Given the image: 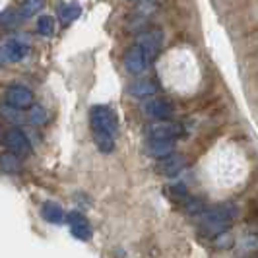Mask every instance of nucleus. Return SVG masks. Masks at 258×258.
<instances>
[{
	"instance_id": "f257e3e1",
	"label": "nucleus",
	"mask_w": 258,
	"mask_h": 258,
	"mask_svg": "<svg viewBox=\"0 0 258 258\" xmlns=\"http://www.w3.org/2000/svg\"><path fill=\"white\" fill-rule=\"evenodd\" d=\"M90 124L93 138H115L118 132V120L111 107L95 105L90 111Z\"/></svg>"
},
{
	"instance_id": "f03ea898",
	"label": "nucleus",
	"mask_w": 258,
	"mask_h": 258,
	"mask_svg": "<svg viewBox=\"0 0 258 258\" xmlns=\"http://www.w3.org/2000/svg\"><path fill=\"white\" fill-rule=\"evenodd\" d=\"M235 218V208L229 204H221L212 210H208L202 218V229H206L210 235H220L225 231V227Z\"/></svg>"
},
{
	"instance_id": "7ed1b4c3",
	"label": "nucleus",
	"mask_w": 258,
	"mask_h": 258,
	"mask_svg": "<svg viewBox=\"0 0 258 258\" xmlns=\"http://www.w3.org/2000/svg\"><path fill=\"white\" fill-rule=\"evenodd\" d=\"M29 54V45L24 37H12L0 43V64L4 62H20Z\"/></svg>"
},
{
	"instance_id": "20e7f679",
	"label": "nucleus",
	"mask_w": 258,
	"mask_h": 258,
	"mask_svg": "<svg viewBox=\"0 0 258 258\" xmlns=\"http://www.w3.org/2000/svg\"><path fill=\"white\" fill-rule=\"evenodd\" d=\"M2 142L8 148L10 154H16V155H20V157H22V155H27L31 152V142H29V138L26 136V132L22 128H18V126L6 130L4 136H2Z\"/></svg>"
},
{
	"instance_id": "39448f33",
	"label": "nucleus",
	"mask_w": 258,
	"mask_h": 258,
	"mask_svg": "<svg viewBox=\"0 0 258 258\" xmlns=\"http://www.w3.org/2000/svg\"><path fill=\"white\" fill-rule=\"evenodd\" d=\"M4 99H6L8 107H14L18 111H24V109H29L33 105V93H31V90H27L26 86L14 84L10 88H6Z\"/></svg>"
},
{
	"instance_id": "423d86ee",
	"label": "nucleus",
	"mask_w": 258,
	"mask_h": 258,
	"mask_svg": "<svg viewBox=\"0 0 258 258\" xmlns=\"http://www.w3.org/2000/svg\"><path fill=\"white\" fill-rule=\"evenodd\" d=\"M182 134V126L177 122H169V120H161L157 124L148 126V136L150 140H175L177 136Z\"/></svg>"
},
{
	"instance_id": "0eeeda50",
	"label": "nucleus",
	"mask_w": 258,
	"mask_h": 258,
	"mask_svg": "<svg viewBox=\"0 0 258 258\" xmlns=\"http://www.w3.org/2000/svg\"><path fill=\"white\" fill-rule=\"evenodd\" d=\"M64 221L70 225V231H72V235L76 239H80V241H90L91 239L90 221L86 220L84 214H80V212H68Z\"/></svg>"
},
{
	"instance_id": "6e6552de",
	"label": "nucleus",
	"mask_w": 258,
	"mask_h": 258,
	"mask_svg": "<svg viewBox=\"0 0 258 258\" xmlns=\"http://www.w3.org/2000/svg\"><path fill=\"white\" fill-rule=\"evenodd\" d=\"M146 66H148V58H146L142 49L138 45L130 47L126 54H124V68H126V72H130V74H142L144 70H146Z\"/></svg>"
},
{
	"instance_id": "1a4fd4ad",
	"label": "nucleus",
	"mask_w": 258,
	"mask_h": 258,
	"mask_svg": "<svg viewBox=\"0 0 258 258\" xmlns=\"http://www.w3.org/2000/svg\"><path fill=\"white\" fill-rule=\"evenodd\" d=\"M161 45H163V33H161V31H150V33H144L142 37H140V41H138V47L144 51L146 58H148V62H150L155 54L159 52Z\"/></svg>"
},
{
	"instance_id": "9d476101",
	"label": "nucleus",
	"mask_w": 258,
	"mask_h": 258,
	"mask_svg": "<svg viewBox=\"0 0 258 258\" xmlns=\"http://www.w3.org/2000/svg\"><path fill=\"white\" fill-rule=\"evenodd\" d=\"M144 113L150 118H157V120H169L173 115V107L165 99H150L144 103Z\"/></svg>"
},
{
	"instance_id": "9b49d317",
	"label": "nucleus",
	"mask_w": 258,
	"mask_h": 258,
	"mask_svg": "<svg viewBox=\"0 0 258 258\" xmlns=\"http://www.w3.org/2000/svg\"><path fill=\"white\" fill-rule=\"evenodd\" d=\"M41 216H43V220L49 221V223H54V225H60V223H64V210L60 204H56V202H45L43 206H41Z\"/></svg>"
},
{
	"instance_id": "f8f14e48",
	"label": "nucleus",
	"mask_w": 258,
	"mask_h": 258,
	"mask_svg": "<svg viewBox=\"0 0 258 258\" xmlns=\"http://www.w3.org/2000/svg\"><path fill=\"white\" fill-rule=\"evenodd\" d=\"M161 173L165 175V177H177L179 173H181L182 169H184V157L182 155H167V157H163L161 159Z\"/></svg>"
},
{
	"instance_id": "ddd939ff",
	"label": "nucleus",
	"mask_w": 258,
	"mask_h": 258,
	"mask_svg": "<svg viewBox=\"0 0 258 258\" xmlns=\"http://www.w3.org/2000/svg\"><path fill=\"white\" fill-rule=\"evenodd\" d=\"M173 148H175L173 140H150L148 146H146V152L150 155H154V157L163 159V157L173 154Z\"/></svg>"
},
{
	"instance_id": "4468645a",
	"label": "nucleus",
	"mask_w": 258,
	"mask_h": 258,
	"mask_svg": "<svg viewBox=\"0 0 258 258\" xmlns=\"http://www.w3.org/2000/svg\"><path fill=\"white\" fill-rule=\"evenodd\" d=\"M155 91H157V86L152 80H138L128 88V93L134 95V97H150V95H154Z\"/></svg>"
},
{
	"instance_id": "2eb2a0df",
	"label": "nucleus",
	"mask_w": 258,
	"mask_h": 258,
	"mask_svg": "<svg viewBox=\"0 0 258 258\" xmlns=\"http://www.w3.org/2000/svg\"><path fill=\"white\" fill-rule=\"evenodd\" d=\"M80 16H82V6L78 2H66L58 8V18L62 24H72Z\"/></svg>"
},
{
	"instance_id": "dca6fc26",
	"label": "nucleus",
	"mask_w": 258,
	"mask_h": 258,
	"mask_svg": "<svg viewBox=\"0 0 258 258\" xmlns=\"http://www.w3.org/2000/svg\"><path fill=\"white\" fill-rule=\"evenodd\" d=\"M0 169L4 171V173H18L20 169H22V159H20V155L16 154H10V152H6V154L0 155Z\"/></svg>"
},
{
	"instance_id": "f3484780",
	"label": "nucleus",
	"mask_w": 258,
	"mask_h": 258,
	"mask_svg": "<svg viewBox=\"0 0 258 258\" xmlns=\"http://www.w3.org/2000/svg\"><path fill=\"white\" fill-rule=\"evenodd\" d=\"M47 118H49V113L45 111V107H41V105H31V107H29L27 120H29L31 124L41 126V124H45V122H47Z\"/></svg>"
},
{
	"instance_id": "a211bd4d",
	"label": "nucleus",
	"mask_w": 258,
	"mask_h": 258,
	"mask_svg": "<svg viewBox=\"0 0 258 258\" xmlns=\"http://www.w3.org/2000/svg\"><path fill=\"white\" fill-rule=\"evenodd\" d=\"M54 18L52 16H39L37 20V33L43 37H52L54 35Z\"/></svg>"
},
{
	"instance_id": "6ab92c4d",
	"label": "nucleus",
	"mask_w": 258,
	"mask_h": 258,
	"mask_svg": "<svg viewBox=\"0 0 258 258\" xmlns=\"http://www.w3.org/2000/svg\"><path fill=\"white\" fill-rule=\"evenodd\" d=\"M0 115L4 116L6 120L14 122V124H20V122L26 120V116H24L22 111H18V109H14V107H8V105H2V107H0Z\"/></svg>"
},
{
	"instance_id": "aec40b11",
	"label": "nucleus",
	"mask_w": 258,
	"mask_h": 258,
	"mask_svg": "<svg viewBox=\"0 0 258 258\" xmlns=\"http://www.w3.org/2000/svg\"><path fill=\"white\" fill-rule=\"evenodd\" d=\"M41 8H43V0H26V2L20 6V16L31 18V16L37 14Z\"/></svg>"
},
{
	"instance_id": "412c9836",
	"label": "nucleus",
	"mask_w": 258,
	"mask_h": 258,
	"mask_svg": "<svg viewBox=\"0 0 258 258\" xmlns=\"http://www.w3.org/2000/svg\"><path fill=\"white\" fill-rule=\"evenodd\" d=\"M20 14L16 12V10H4V12L0 14V26L4 27H14L20 20Z\"/></svg>"
},
{
	"instance_id": "4be33fe9",
	"label": "nucleus",
	"mask_w": 258,
	"mask_h": 258,
	"mask_svg": "<svg viewBox=\"0 0 258 258\" xmlns=\"http://www.w3.org/2000/svg\"><path fill=\"white\" fill-rule=\"evenodd\" d=\"M130 2H132V0H130Z\"/></svg>"
}]
</instances>
